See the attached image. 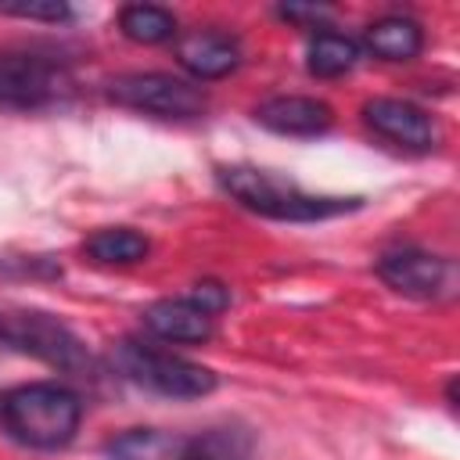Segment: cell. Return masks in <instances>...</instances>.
I'll return each mask as SVG.
<instances>
[{"label":"cell","mask_w":460,"mask_h":460,"mask_svg":"<svg viewBox=\"0 0 460 460\" xmlns=\"http://www.w3.org/2000/svg\"><path fill=\"white\" fill-rule=\"evenodd\" d=\"M223 190L241 201L244 208L266 216V219H284V223H316V219H334L345 212H356L363 198H327V194H309L298 183L255 169V165H219L216 169Z\"/></svg>","instance_id":"obj_1"},{"label":"cell","mask_w":460,"mask_h":460,"mask_svg":"<svg viewBox=\"0 0 460 460\" xmlns=\"http://www.w3.org/2000/svg\"><path fill=\"white\" fill-rule=\"evenodd\" d=\"M79 420H83L79 395L58 381H32L4 395V424L22 446L61 449L75 438Z\"/></svg>","instance_id":"obj_2"},{"label":"cell","mask_w":460,"mask_h":460,"mask_svg":"<svg viewBox=\"0 0 460 460\" xmlns=\"http://www.w3.org/2000/svg\"><path fill=\"white\" fill-rule=\"evenodd\" d=\"M108 460H248L252 435L244 428H208L198 435L129 428L104 442Z\"/></svg>","instance_id":"obj_3"},{"label":"cell","mask_w":460,"mask_h":460,"mask_svg":"<svg viewBox=\"0 0 460 460\" xmlns=\"http://www.w3.org/2000/svg\"><path fill=\"white\" fill-rule=\"evenodd\" d=\"M75 90L65 61L36 50H0V108L40 111L61 104Z\"/></svg>","instance_id":"obj_4"},{"label":"cell","mask_w":460,"mask_h":460,"mask_svg":"<svg viewBox=\"0 0 460 460\" xmlns=\"http://www.w3.org/2000/svg\"><path fill=\"white\" fill-rule=\"evenodd\" d=\"M115 367L129 381H137L158 395H169V399H201V395L216 392V374L208 367L190 363L172 352H162V349H151V345H140V341H119Z\"/></svg>","instance_id":"obj_5"},{"label":"cell","mask_w":460,"mask_h":460,"mask_svg":"<svg viewBox=\"0 0 460 460\" xmlns=\"http://www.w3.org/2000/svg\"><path fill=\"white\" fill-rule=\"evenodd\" d=\"M108 97L122 108L158 115V119H194L208 108V93L169 72H126L108 83Z\"/></svg>","instance_id":"obj_6"},{"label":"cell","mask_w":460,"mask_h":460,"mask_svg":"<svg viewBox=\"0 0 460 460\" xmlns=\"http://www.w3.org/2000/svg\"><path fill=\"white\" fill-rule=\"evenodd\" d=\"M0 345L36 356L58 370H83L90 363L83 341L58 316L40 313V309L0 313Z\"/></svg>","instance_id":"obj_7"},{"label":"cell","mask_w":460,"mask_h":460,"mask_svg":"<svg viewBox=\"0 0 460 460\" xmlns=\"http://www.w3.org/2000/svg\"><path fill=\"white\" fill-rule=\"evenodd\" d=\"M363 122L377 137H385V140H392V144H399L406 151H417V155H428V151H435L442 144V126L424 108H417L413 101L370 97L363 104Z\"/></svg>","instance_id":"obj_8"},{"label":"cell","mask_w":460,"mask_h":460,"mask_svg":"<svg viewBox=\"0 0 460 460\" xmlns=\"http://www.w3.org/2000/svg\"><path fill=\"white\" fill-rule=\"evenodd\" d=\"M449 273H453L449 259L420 252V248H395L377 259V277L392 291L410 295V298H438L449 284Z\"/></svg>","instance_id":"obj_9"},{"label":"cell","mask_w":460,"mask_h":460,"mask_svg":"<svg viewBox=\"0 0 460 460\" xmlns=\"http://www.w3.org/2000/svg\"><path fill=\"white\" fill-rule=\"evenodd\" d=\"M255 122L266 126L270 133L280 137H320L331 129L334 111L327 101L316 97H302V93H284V97H270L255 108Z\"/></svg>","instance_id":"obj_10"},{"label":"cell","mask_w":460,"mask_h":460,"mask_svg":"<svg viewBox=\"0 0 460 460\" xmlns=\"http://www.w3.org/2000/svg\"><path fill=\"white\" fill-rule=\"evenodd\" d=\"M144 327L162 338V341H183V345H201L216 331V316L198 309L187 295L183 298H158L144 309Z\"/></svg>","instance_id":"obj_11"},{"label":"cell","mask_w":460,"mask_h":460,"mask_svg":"<svg viewBox=\"0 0 460 460\" xmlns=\"http://www.w3.org/2000/svg\"><path fill=\"white\" fill-rule=\"evenodd\" d=\"M176 58H180V65H183L194 79L208 83V79L230 75V72L241 65V43H237L234 36H226V32L198 29V32H190V36L180 40Z\"/></svg>","instance_id":"obj_12"},{"label":"cell","mask_w":460,"mask_h":460,"mask_svg":"<svg viewBox=\"0 0 460 460\" xmlns=\"http://www.w3.org/2000/svg\"><path fill=\"white\" fill-rule=\"evenodd\" d=\"M367 47L381 61H413L424 50V29L406 14H385L367 25Z\"/></svg>","instance_id":"obj_13"},{"label":"cell","mask_w":460,"mask_h":460,"mask_svg":"<svg viewBox=\"0 0 460 460\" xmlns=\"http://www.w3.org/2000/svg\"><path fill=\"white\" fill-rule=\"evenodd\" d=\"M83 252L101 266H133V262L147 259L151 241L129 226H108V230H97L93 237H86Z\"/></svg>","instance_id":"obj_14"},{"label":"cell","mask_w":460,"mask_h":460,"mask_svg":"<svg viewBox=\"0 0 460 460\" xmlns=\"http://www.w3.org/2000/svg\"><path fill=\"white\" fill-rule=\"evenodd\" d=\"M356 61H359V47H356V40H349V36H341V32L323 29V32H316V36L309 40L305 68H309L313 75H320V79L345 75V72L356 68Z\"/></svg>","instance_id":"obj_15"},{"label":"cell","mask_w":460,"mask_h":460,"mask_svg":"<svg viewBox=\"0 0 460 460\" xmlns=\"http://www.w3.org/2000/svg\"><path fill=\"white\" fill-rule=\"evenodd\" d=\"M119 32L133 43H165L176 36V18L172 11L158 4H129L119 11Z\"/></svg>","instance_id":"obj_16"},{"label":"cell","mask_w":460,"mask_h":460,"mask_svg":"<svg viewBox=\"0 0 460 460\" xmlns=\"http://www.w3.org/2000/svg\"><path fill=\"white\" fill-rule=\"evenodd\" d=\"M4 14H14V18H29V22H68L72 18V7L68 4H7L0 7Z\"/></svg>","instance_id":"obj_17"},{"label":"cell","mask_w":460,"mask_h":460,"mask_svg":"<svg viewBox=\"0 0 460 460\" xmlns=\"http://www.w3.org/2000/svg\"><path fill=\"white\" fill-rule=\"evenodd\" d=\"M187 298H190L198 309H205L208 316H216V313H223V309L230 305V291H226L223 284H216V280H201V284H194Z\"/></svg>","instance_id":"obj_18"},{"label":"cell","mask_w":460,"mask_h":460,"mask_svg":"<svg viewBox=\"0 0 460 460\" xmlns=\"http://www.w3.org/2000/svg\"><path fill=\"white\" fill-rule=\"evenodd\" d=\"M277 14H280L284 22H320L327 11H323V7H291V4H288V7H280Z\"/></svg>","instance_id":"obj_19"}]
</instances>
